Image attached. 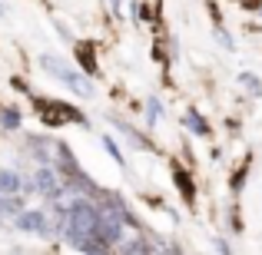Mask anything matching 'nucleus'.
Here are the masks:
<instances>
[{"label":"nucleus","instance_id":"1","mask_svg":"<svg viewBox=\"0 0 262 255\" xmlns=\"http://www.w3.org/2000/svg\"><path fill=\"white\" fill-rule=\"evenodd\" d=\"M96 219H100V205L93 199H73L67 205V222H63V232L67 239L73 242V249L80 252H100V245L93 242L96 236Z\"/></svg>","mask_w":262,"mask_h":255},{"label":"nucleus","instance_id":"2","mask_svg":"<svg viewBox=\"0 0 262 255\" xmlns=\"http://www.w3.org/2000/svg\"><path fill=\"white\" fill-rule=\"evenodd\" d=\"M20 232H30V236H53V222H50V209H20L13 219Z\"/></svg>","mask_w":262,"mask_h":255},{"label":"nucleus","instance_id":"3","mask_svg":"<svg viewBox=\"0 0 262 255\" xmlns=\"http://www.w3.org/2000/svg\"><path fill=\"white\" fill-rule=\"evenodd\" d=\"M40 63H43V70H50L53 77L63 80V83L70 86L73 93H80V96H93V86H90L86 80H80V73H77V70H70L67 63H60V60H53V57H43Z\"/></svg>","mask_w":262,"mask_h":255},{"label":"nucleus","instance_id":"4","mask_svg":"<svg viewBox=\"0 0 262 255\" xmlns=\"http://www.w3.org/2000/svg\"><path fill=\"white\" fill-rule=\"evenodd\" d=\"M33 192H43V196H50V199H60V196H63V192H67V182H63V176H60V169L40 166L37 176H33Z\"/></svg>","mask_w":262,"mask_h":255},{"label":"nucleus","instance_id":"5","mask_svg":"<svg viewBox=\"0 0 262 255\" xmlns=\"http://www.w3.org/2000/svg\"><path fill=\"white\" fill-rule=\"evenodd\" d=\"M20 192H33V179H24L13 169H0V196H20Z\"/></svg>","mask_w":262,"mask_h":255},{"label":"nucleus","instance_id":"6","mask_svg":"<svg viewBox=\"0 0 262 255\" xmlns=\"http://www.w3.org/2000/svg\"><path fill=\"white\" fill-rule=\"evenodd\" d=\"M186 126H189L196 136H206V133H209V123H206L196 109H186Z\"/></svg>","mask_w":262,"mask_h":255},{"label":"nucleus","instance_id":"7","mask_svg":"<svg viewBox=\"0 0 262 255\" xmlns=\"http://www.w3.org/2000/svg\"><path fill=\"white\" fill-rule=\"evenodd\" d=\"M0 126L4 129H20V113L17 109H4V113H0Z\"/></svg>","mask_w":262,"mask_h":255},{"label":"nucleus","instance_id":"8","mask_svg":"<svg viewBox=\"0 0 262 255\" xmlns=\"http://www.w3.org/2000/svg\"><path fill=\"white\" fill-rule=\"evenodd\" d=\"M239 83L249 89V93H262V83H259L256 77H252V73H243V77H239Z\"/></svg>","mask_w":262,"mask_h":255},{"label":"nucleus","instance_id":"9","mask_svg":"<svg viewBox=\"0 0 262 255\" xmlns=\"http://www.w3.org/2000/svg\"><path fill=\"white\" fill-rule=\"evenodd\" d=\"M146 120H149V126H153V123L160 120V100H149V109H146Z\"/></svg>","mask_w":262,"mask_h":255},{"label":"nucleus","instance_id":"10","mask_svg":"<svg viewBox=\"0 0 262 255\" xmlns=\"http://www.w3.org/2000/svg\"><path fill=\"white\" fill-rule=\"evenodd\" d=\"M103 146H106V153H110V156H113V159H116V163H120V166H123V156H120V149H116V143L110 140V136H106V140H103Z\"/></svg>","mask_w":262,"mask_h":255}]
</instances>
